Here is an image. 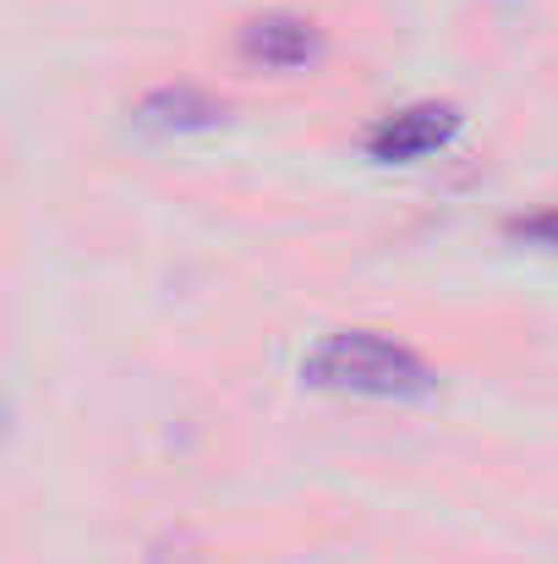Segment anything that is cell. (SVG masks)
<instances>
[{"label": "cell", "mask_w": 558, "mask_h": 564, "mask_svg": "<svg viewBox=\"0 0 558 564\" xmlns=\"http://www.w3.org/2000/svg\"><path fill=\"white\" fill-rule=\"evenodd\" d=\"M225 116V105L219 99H208L203 88H160V94H149L143 99V121L149 127H160V132H192V127H214Z\"/></svg>", "instance_id": "cell-4"}, {"label": "cell", "mask_w": 558, "mask_h": 564, "mask_svg": "<svg viewBox=\"0 0 558 564\" xmlns=\"http://www.w3.org/2000/svg\"><path fill=\"white\" fill-rule=\"evenodd\" d=\"M455 127H460V116L449 105H411V110H394V116H383L372 127L368 149L372 160H383V165H411V160L444 149L455 138Z\"/></svg>", "instance_id": "cell-2"}, {"label": "cell", "mask_w": 558, "mask_h": 564, "mask_svg": "<svg viewBox=\"0 0 558 564\" xmlns=\"http://www.w3.org/2000/svg\"><path fill=\"white\" fill-rule=\"evenodd\" d=\"M241 55H252L263 66H280V72H296L318 55V28L307 17H285V11L258 17V22L241 28Z\"/></svg>", "instance_id": "cell-3"}, {"label": "cell", "mask_w": 558, "mask_h": 564, "mask_svg": "<svg viewBox=\"0 0 558 564\" xmlns=\"http://www.w3.org/2000/svg\"><path fill=\"white\" fill-rule=\"evenodd\" d=\"M302 378L313 389L335 394H368V400H427L438 389V373L400 340L372 335V329H340L329 335L307 362Z\"/></svg>", "instance_id": "cell-1"}, {"label": "cell", "mask_w": 558, "mask_h": 564, "mask_svg": "<svg viewBox=\"0 0 558 564\" xmlns=\"http://www.w3.org/2000/svg\"><path fill=\"white\" fill-rule=\"evenodd\" d=\"M521 241H537V247H554L558 252V208H548V214H526V219H515L510 225Z\"/></svg>", "instance_id": "cell-5"}]
</instances>
